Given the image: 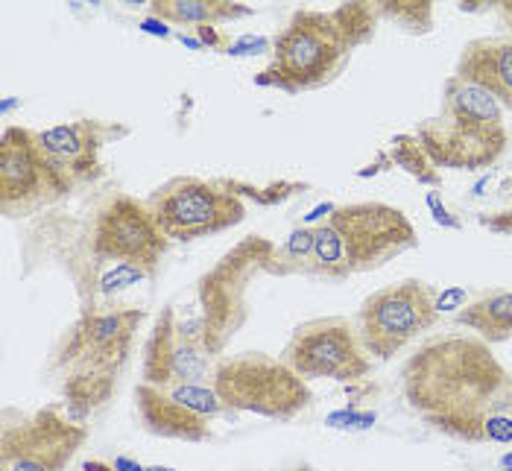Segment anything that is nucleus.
<instances>
[{
	"label": "nucleus",
	"instance_id": "obj_15",
	"mask_svg": "<svg viewBox=\"0 0 512 471\" xmlns=\"http://www.w3.org/2000/svg\"><path fill=\"white\" fill-rule=\"evenodd\" d=\"M214 369V354L185 328L179 311L161 308L144 346V384H202Z\"/></svg>",
	"mask_w": 512,
	"mask_h": 471
},
{
	"label": "nucleus",
	"instance_id": "obj_14",
	"mask_svg": "<svg viewBox=\"0 0 512 471\" xmlns=\"http://www.w3.org/2000/svg\"><path fill=\"white\" fill-rule=\"evenodd\" d=\"M135 404L144 428L161 439H179V442H205L211 436L214 422L226 413L220 395L208 381L202 384H138Z\"/></svg>",
	"mask_w": 512,
	"mask_h": 471
},
{
	"label": "nucleus",
	"instance_id": "obj_32",
	"mask_svg": "<svg viewBox=\"0 0 512 471\" xmlns=\"http://www.w3.org/2000/svg\"><path fill=\"white\" fill-rule=\"evenodd\" d=\"M296 471H311V469H296Z\"/></svg>",
	"mask_w": 512,
	"mask_h": 471
},
{
	"label": "nucleus",
	"instance_id": "obj_29",
	"mask_svg": "<svg viewBox=\"0 0 512 471\" xmlns=\"http://www.w3.org/2000/svg\"><path fill=\"white\" fill-rule=\"evenodd\" d=\"M85 471H115V466H106V463H85Z\"/></svg>",
	"mask_w": 512,
	"mask_h": 471
},
{
	"label": "nucleus",
	"instance_id": "obj_25",
	"mask_svg": "<svg viewBox=\"0 0 512 471\" xmlns=\"http://www.w3.org/2000/svg\"><path fill=\"white\" fill-rule=\"evenodd\" d=\"M428 205L434 208L436 223H445V226H454V229L460 226L457 220H451V217H448V211H445V205H439V197H436V194H431V197H428Z\"/></svg>",
	"mask_w": 512,
	"mask_h": 471
},
{
	"label": "nucleus",
	"instance_id": "obj_22",
	"mask_svg": "<svg viewBox=\"0 0 512 471\" xmlns=\"http://www.w3.org/2000/svg\"><path fill=\"white\" fill-rule=\"evenodd\" d=\"M381 18H393L398 24H404L413 33H425L434 24V6L431 3H416V0H404V3H378Z\"/></svg>",
	"mask_w": 512,
	"mask_h": 471
},
{
	"label": "nucleus",
	"instance_id": "obj_24",
	"mask_svg": "<svg viewBox=\"0 0 512 471\" xmlns=\"http://www.w3.org/2000/svg\"><path fill=\"white\" fill-rule=\"evenodd\" d=\"M197 36H199V44L202 47H208V50H223V47H232L226 36L217 30V27H197Z\"/></svg>",
	"mask_w": 512,
	"mask_h": 471
},
{
	"label": "nucleus",
	"instance_id": "obj_26",
	"mask_svg": "<svg viewBox=\"0 0 512 471\" xmlns=\"http://www.w3.org/2000/svg\"><path fill=\"white\" fill-rule=\"evenodd\" d=\"M115 471H147V469H141L138 463H132L129 457H118L115 460Z\"/></svg>",
	"mask_w": 512,
	"mask_h": 471
},
{
	"label": "nucleus",
	"instance_id": "obj_28",
	"mask_svg": "<svg viewBox=\"0 0 512 471\" xmlns=\"http://www.w3.org/2000/svg\"><path fill=\"white\" fill-rule=\"evenodd\" d=\"M144 30H153V33H161V36H170V30H167L164 24H156V21H147Z\"/></svg>",
	"mask_w": 512,
	"mask_h": 471
},
{
	"label": "nucleus",
	"instance_id": "obj_8",
	"mask_svg": "<svg viewBox=\"0 0 512 471\" xmlns=\"http://www.w3.org/2000/svg\"><path fill=\"white\" fill-rule=\"evenodd\" d=\"M144 202L161 235L179 243L220 235L246 217V205L235 191L197 176H176L156 188Z\"/></svg>",
	"mask_w": 512,
	"mask_h": 471
},
{
	"label": "nucleus",
	"instance_id": "obj_7",
	"mask_svg": "<svg viewBox=\"0 0 512 471\" xmlns=\"http://www.w3.org/2000/svg\"><path fill=\"white\" fill-rule=\"evenodd\" d=\"M208 384L220 395L226 413H255L264 419H293L311 404V387L281 357L243 352L214 363Z\"/></svg>",
	"mask_w": 512,
	"mask_h": 471
},
{
	"label": "nucleus",
	"instance_id": "obj_31",
	"mask_svg": "<svg viewBox=\"0 0 512 471\" xmlns=\"http://www.w3.org/2000/svg\"><path fill=\"white\" fill-rule=\"evenodd\" d=\"M147 471H173V469H158V466H153V469H147Z\"/></svg>",
	"mask_w": 512,
	"mask_h": 471
},
{
	"label": "nucleus",
	"instance_id": "obj_1",
	"mask_svg": "<svg viewBox=\"0 0 512 471\" xmlns=\"http://www.w3.org/2000/svg\"><path fill=\"white\" fill-rule=\"evenodd\" d=\"M410 407L463 442H512V375L489 343L469 334L431 340L404 366Z\"/></svg>",
	"mask_w": 512,
	"mask_h": 471
},
{
	"label": "nucleus",
	"instance_id": "obj_17",
	"mask_svg": "<svg viewBox=\"0 0 512 471\" xmlns=\"http://www.w3.org/2000/svg\"><path fill=\"white\" fill-rule=\"evenodd\" d=\"M454 77L489 91L504 109H512V33L469 41Z\"/></svg>",
	"mask_w": 512,
	"mask_h": 471
},
{
	"label": "nucleus",
	"instance_id": "obj_11",
	"mask_svg": "<svg viewBox=\"0 0 512 471\" xmlns=\"http://www.w3.org/2000/svg\"><path fill=\"white\" fill-rule=\"evenodd\" d=\"M74 188L41 150L33 129L3 126L0 132V211L6 217H30L68 197Z\"/></svg>",
	"mask_w": 512,
	"mask_h": 471
},
{
	"label": "nucleus",
	"instance_id": "obj_20",
	"mask_svg": "<svg viewBox=\"0 0 512 471\" xmlns=\"http://www.w3.org/2000/svg\"><path fill=\"white\" fill-rule=\"evenodd\" d=\"M390 161L398 164L401 170H407L413 179H419L422 185H439V170L422 150V144L416 141V135H395L390 141Z\"/></svg>",
	"mask_w": 512,
	"mask_h": 471
},
{
	"label": "nucleus",
	"instance_id": "obj_2",
	"mask_svg": "<svg viewBox=\"0 0 512 471\" xmlns=\"http://www.w3.org/2000/svg\"><path fill=\"white\" fill-rule=\"evenodd\" d=\"M378 3H340L334 9H299L273 39V62L258 82L299 94L343 74L352 53L375 36Z\"/></svg>",
	"mask_w": 512,
	"mask_h": 471
},
{
	"label": "nucleus",
	"instance_id": "obj_23",
	"mask_svg": "<svg viewBox=\"0 0 512 471\" xmlns=\"http://www.w3.org/2000/svg\"><path fill=\"white\" fill-rule=\"evenodd\" d=\"M477 223L495 235H512V208H504V211H495V214H480Z\"/></svg>",
	"mask_w": 512,
	"mask_h": 471
},
{
	"label": "nucleus",
	"instance_id": "obj_21",
	"mask_svg": "<svg viewBox=\"0 0 512 471\" xmlns=\"http://www.w3.org/2000/svg\"><path fill=\"white\" fill-rule=\"evenodd\" d=\"M311 252H314V229L299 226L287 237V243L276 249V255L270 261V275H305Z\"/></svg>",
	"mask_w": 512,
	"mask_h": 471
},
{
	"label": "nucleus",
	"instance_id": "obj_12",
	"mask_svg": "<svg viewBox=\"0 0 512 471\" xmlns=\"http://www.w3.org/2000/svg\"><path fill=\"white\" fill-rule=\"evenodd\" d=\"M281 360L308 378H331V381H360L372 369V357L366 354L357 325L346 316L311 319L293 331Z\"/></svg>",
	"mask_w": 512,
	"mask_h": 471
},
{
	"label": "nucleus",
	"instance_id": "obj_9",
	"mask_svg": "<svg viewBox=\"0 0 512 471\" xmlns=\"http://www.w3.org/2000/svg\"><path fill=\"white\" fill-rule=\"evenodd\" d=\"M439 293L428 281L407 278L375 290L357 311V334L369 357L390 360L439 319Z\"/></svg>",
	"mask_w": 512,
	"mask_h": 471
},
{
	"label": "nucleus",
	"instance_id": "obj_30",
	"mask_svg": "<svg viewBox=\"0 0 512 471\" xmlns=\"http://www.w3.org/2000/svg\"><path fill=\"white\" fill-rule=\"evenodd\" d=\"M501 466H504L507 471H512V454H507V457L501 460Z\"/></svg>",
	"mask_w": 512,
	"mask_h": 471
},
{
	"label": "nucleus",
	"instance_id": "obj_19",
	"mask_svg": "<svg viewBox=\"0 0 512 471\" xmlns=\"http://www.w3.org/2000/svg\"><path fill=\"white\" fill-rule=\"evenodd\" d=\"M150 12L161 24H191L197 27H217L223 21H237L252 15L249 6L232 0H153Z\"/></svg>",
	"mask_w": 512,
	"mask_h": 471
},
{
	"label": "nucleus",
	"instance_id": "obj_3",
	"mask_svg": "<svg viewBox=\"0 0 512 471\" xmlns=\"http://www.w3.org/2000/svg\"><path fill=\"white\" fill-rule=\"evenodd\" d=\"M144 319L141 308H88L68 331L56 354V375L68 413L77 422L115 395Z\"/></svg>",
	"mask_w": 512,
	"mask_h": 471
},
{
	"label": "nucleus",
	"instance_id": "obj_10",
	"mask_svg": "<svg viewBox=\"0 0 512 471\" xmlns=\"http://www.w3.org/2000/svg\"><path fill=\"white\" fill-rule=\"evenodd\" d=\"M170 240L161 235L147 202L112 194L91 220V255L112 267H129L153 278Z\"/></svg>",
	"mask_w": 512,
	"mask_h": 471
},
{
	"label": "nucleus",
	"instance_id": "obj_27",
	"mask_svg": "<svg viewBox=\"0 0 512 471\" xmlns=\"http://www.w3.org/2000/svg\"><path fill=\"white\" fill-rule=\"evenodd\" d=\"M498 12L504 15V21H507V27H510L512 33V3H498Z\"/></svg>",
	"mask_w": 512,
	"mask_h": 471
},
{
	"label": "nucleus",
	"instance_id": "obj_18",
	"mask_svg": "<svg viewBox=\"0 0 512 471\" xmlns=\"http://www.w3.org/2000/svg\"><path fill=\"white\" fill-rule=\"evenodd\" d=\"M457 325L492 343L512 340V290H489L457 314Z\"/></svg>",
	"mask_w": 512,
	"mask_h": 471
},
{
	"label": "nucleus",
	"instance_id": "obj_4",
	"mask_svg": "<svg viewBox=\"0 0 512 471\" xmlns=\"http://www.w3.org/2000/svg\"><path fill=\"white\" fill-rule=\"evenodd\" d=\"M416 246L419 235L401 208L387 202L337 205L314 229V252L305 275L346 281L381 270Z\"/></svg>",
	"mask_w": 512,
	"mask_h": 471
},
{
	"label": "nucleus",
	"instance_id": "obj_13",
	"mask_svg": "<svg viewBox=\"0 0 512 471\" xmlns=\"http://www.w3.org/2000/svg\"><path fill=\"white\" fill-rule=\"evenodd\" d=\"M85 428L59 407H41L0 433V471H65L85 442Z\"/></svg>",
	"mask_w": 512,
	"mask_h": 471
},
{
	"label": "nucleus",
	"instance_id": "obj_5",
	"mask_svg": "<svg viewBox=\"0 0 512 471\" xmlns=\"http://www.w3.org/2000/svg\"><path fill=\"white\" fill-rule=\"evenodd\" d=\"M413 135L436 170H483L504 156L510 141L504 106L489 91L454 74L442 85L439 115L422 120Z\"/></svg>",
	"mask_w": 512,
	"mask_h": 471
},
{
	"label": "nucleus",
	"instance_id": "obj_16",
	"mask_svg": "<svg viewBox=\"0 0 512 471\" xmlns=\"http://www.w3.org/2000/svg\"><path fill=\"white\" fill-rule=\"evenodd\" d=\"M126 135V129L103 123V120H74V123H59L50 129L36 132L41 150L53 161V167L65 176L71 188L91 185L103 176V161L100 153L109 144V138Z\"/></svg>",
	"mask_w": 512,
	"mask_h": 471
},
{
	"label": "nucleus",
	"instance_id": "obj_6",
	"mask_svg": "<svg viewBox=\"0 0 512 471\" xmlns=\"http://www.w3.org/2000/svg\"><path fill=\"white\" fill-rule=\"evenodd\" d=\"M276 249V243L267 237H246L197 281L199 314L188 316L185 328L214 357L229 346L240 325L249 319V290L255 278L270 275Z\"/></svg>",
	"mask_w": 512,
	"mask_h": 471
}]
</instances>
